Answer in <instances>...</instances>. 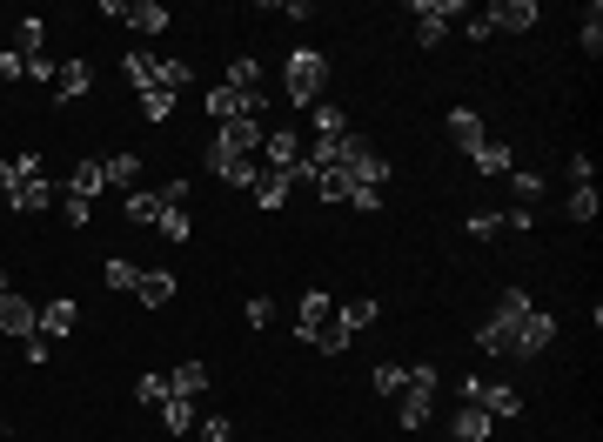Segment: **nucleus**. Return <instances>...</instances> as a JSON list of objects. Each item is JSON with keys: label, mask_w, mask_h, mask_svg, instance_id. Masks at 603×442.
I'll list each match as a JSON object with an SVG mask.
<instances>
[{"label": "nucleus", "mask_w": 603, "mask_h": 442, "mask_svg": "<svg viewBox=\"0 0 603 442\" xmlns=\"http://www.w3.org/2000/svg\"><path fill=\"white\" fill-rule=\"evenodd\" d=\"M322 81H329V61H322L315 47H295V54H289V74H282L289 101H295V108H315V101H322Z\"/></svg>", "instance_id": "nucleus-1"}, {"label": "nucleus", "mask_w": 603, "mask_h": 442, "mask_svg": "<svg viewBox=\"0 0 603 442\" xmlns=\"http://www.w3.org/2000/svg\"><path fill=\"white\" fill-rule=\"evenodd\" d=\"M429 402H436V362H416L409 369V389H402V429H423L429 422Z\"/></svg>", "instance_id": "nucleus-2"}, {"label": "nucleus", "mask_w": 603, "mask_h": 442, "mask_svg": "<svg viewBox=\"0 0 603 442\" xmlns=\"http://www.w3.org/2000/svg\"><path fill=\"white\" fill-rule=\"evenodd\" d=\"M463 402H476V409H483V416H496V422L523 416V396H516L510 382H483V376H469V382H463Z\"/></svg>", "instance_id": "nucleus-3"}, {"label": "nucleus", "mask_w": 603, "mask_h": 442, "mask_svg": "<svg viewBox=\"0 0 603 442\" xmlns=\"http://www.w3.org/2000/svg\"><path fill=\"white\" fill-rule=\"evenodd\" d=\"M550 342H557V315H550V309H530V315L510 329V355H523V362H536Z\"/></svg>", "instance_id": "nucleus-4"}, {"label": "nucleus", "mask_w": 603, "mask_h": 442, "mask_svg": "<svg viewBox=\"0 0 603 442\" xmlns=\"http://www.w3.org/2000/svg\"><path fill=\"white\" fill-rule=\"evenodd\" d=\"M409 14H416V41H423V47H443L449 21H456V14H469V7H463V0H416Z\"/></svg>", "instance_id": "nucleus-5"}, {"label": "nucleus", "mask_w": 603, "mask_h": 442, "mask_svg": "<svg viewBox=\"0 0 603 442\" xmlns=\"http://www.w3.org/2000/svg\"><path fill=\"white\" fill-rule=\"evenodd\" d=\"M262 141H268L262 121H222V128H215V141H208V155H248V161H255V148H262Z\"/></svg>", "instance_id": "nucleus-6"}, {"label": "nucleus", "mask_w": 603, "mask_h": 442, "mask_svg": "<svg viewBox=\"0 0 603 442\" xmlns=\"http://www.w3.org/2000/svg\"><path fill=\"white\" fill-rule=\"evenodd\" d=\"M41 329V302H27L14 288H0V335H34Z\"/></svg>", "instance_id": "nucleus-7"}, {"label": "nucleus", "mask_w": 603, "mask_h": 442, "mask_svg": "<svg viewBox=\"0 0 603 442\" xmlns=\"http://www.w3.org/2000/svg\"><path fill=\"white\" fill-rule=\"evenodd\" d=\"M483 14H490L496 34H530V27L543 21V7H536V0H496V7H483Z\"/></svg>", "instance_id": "nucleus-8"}, {"label": "nucleus", "mask_w": 603, "mask_h": 442, "mask_svg": "<svg viewBox=\"0 0 603 442\" xmlns=\"http://www.w3.org/2000/svg\"><path fill=\"white\" fill-rule=\"evenodd\" d=\"M201 108H208V121L222 128V121H248V94H235L228 81H215V88L201 94Z\"/></svg>", "instance_id": "nucleus-9"}, {"label": "nucleus", "mask_w": 603, "mask_h": 442, "mask_svg": "<svg viewBox=\"0 0 603 442\" xmlns=\"http://www.w3.org/2000/svg\"><path fill=\"white\" fill-rule=\"evenodd\" d=\"M74 329H81V302H74V295L41 302V329H34V335H74Z\"/></svg>", "instance_id": "nucleus-10"}, {"label": "nucleus", "mask_w": 603, "mask_h": 442, "mask_svg": "<svg viewBox=\"0 0 603 442\" xmlns=\"http://www.w3.org/2000/svg\"><path fill=\"white\" fill-rule=\"evenodd\" d=\"M302 148H309V141H302L295 128H268V168H275V175H295Z\"/></svg>", "instance_id": "nucleus-11"}, {"label": "nucleus", "mask_w": 603, "mask_h": 442, "mask_svg": "<svg viewBox=\"0 0 603 442\" xmlns=\"http://www.w3.org/2000/svg\"><path fill=\"white\" fill-rule=\"evenodd\" d=\"M322 322H329V295H322V288H302V302H295V335H302V342H315V335H322Z\"/></svg>", "instance_id": "nucleus-12"}, {"label": "nucleus", "mask_w": 603, "mask_h": 442, "mask_svg": "<svg viewBox=\"0 0 603 442\" xmlns=\"http://www.w3.org/2000/svg\"><path fill=\"white\" fill-rule=\"evenodd\" d=\"M449 141H456V148H483V141H490V134H483V114L476 108H449Z\"/></svg>", "instance_id": "nucleus-13"}, {"label": "nucleus", "mask_w": 603, "mask_h": 442, "mask_svg": "<svg viewBox=\"0 0 603 442\" xmlns=\"http://www.w3.org/2000/svg\"><path fill=\"white\" fill-rule=\"evenodd\" d=\"M121 74H128V88H134V94L161 88V61H155V54H148V47H134L128 61H121Z\"/></svg>", "instance_id": "nucleus-14"}, {"label": "nucleus", "mask_w": 603, "mask_h": 442, "mask_svg": "<svg viewBox=\"0 0 603 442\" xmlns=\"http://www.w3.org/2000/svg\"><path fill=\"white\" fill-rule=\"evenodd\" d=\"M101 188H108V175H101V161H74V175H67L61 181V195H81V201H94V195H101Z\"/></svg>", "instance_id": "nucleus-15"}, {"label": "nucleus", "mask_w": 603, "mask_h": 442, "mask_svg": "<svg viewBox=\"0 0 603 442\" xmlns=\"http://www.w3.org/2000/svg\"><path fill=\"white\" fill-rule=\"evenodd\" d=\"M88 88H94V67L88 61H61V74H54V101H81Z\"/></svg>", "instance_id": "nucleus-16"}, {"label": "nucleus", "mask_w": 603, "mask_h": 442, "mask_svg": "<svg viewBox=\"0 0 603 442\" xmlns=\"http://www.w3.org/2000/svg\"><path fill=\"white\" fill-rule=\"evenodd\" d=\"M490 429H496V416H483L476 402H463L456 422H449V436H456V442H490Z\"/></svg>", "instance_id": "nucleus-17"}, {"label": "nucleus", "mask_w": 603, "mask_h": 442, "mask_svg": "<svg viewBox=\"0 0 603 442\" xmlns=\"http://www.w3.org/2000/svg\"><path fill=\"white\" fill-rule=\"evenodd\" d=\"M134 295H141L148 309H168V302H175V275H168V268H141V282H134Z\"/></svg>", "instance_id": "nucleus-18"}, {"label": "nucleus", "mask_w": 603, "mask_h": 442, "mask_svg": "<svg viewBox=\"0 0 603 442\" xmlns=\"http://www.w3.org/2000/svg\"><path fill=\"white\" fill-rule=\"evenodd\" d=\"M208 168H215V181H228V188H255V175H262L248 155H208Z\"/></svg>", "instance_id": "nucleus-19"}, {"label": "nucleus", "mask_w": 603, "mask_h": 442, "mask_svg": "<svg viewBox=\"0 0 603 442\" xmlns=\"http://www.w3.org/2000/svg\"><path fill=\"white\" fill-rule=\"evenodd\" d=\"M155 409H161V429H168V436H188V429H195V402H188V396H175V389H168V396H161Z\"/></svg>", "instance_id": "nucleus-20"}, {"label": "nucleus", "mask_w": 603, "mask_h": 442, "mask_svg": "<svg viewBox=\"0 0 603 442\" xmlns=\"http://www.w3.org/2000/svg\"><path fill=\"white\" fill-rule=\"evenodd\" d=\"M248 195L262 201V208H289L295 181H289V175H275V168H262V175H255V188H248Z\"/></svg>", "instance_id": "nucleus-21"}, {"label": "nucleus", "mask_w": 603, "mask_h": 442, "mask_svg": "<svg viewBox=\"0 0 603 442\" xmlns=\"http://www.w3.org/2000/svg\"><path fill=\"white\" fill-rule=\"evenodd\" d=\"M121 215L141 221V228H155V221H161V195H155V188H128V195H121Z\"/></svg>", "instance_id": "nucleus-22"}, {"label": "nucleus", "mask_w": 603, "mask_h": 442, "mask_svg": "<svg viewBox=\"0 0 603 442\" xmlns=\"http://www.w3.org/2000/svg\"><path fill=\"white\" fill-rule=\"evenodd\" d=\"M168 21H175V14H168L161 0H128V27H134V34H161Z\"/></svg>", "instance_id": "nucleus-23"}, {"label": "nucleus", "mask_w": 603, "mask_h": 442, "mask_svg": "<svg viewBox=\"0 0 603 442\" xmlns=\"http://www.w3.org/2000/svg\"><path fill=\"white\" fill-rule=\"evenodd\" d=\"M469 161H476L483 175H503V181H510V168H516L510 141H483V148H469Z\"/></svg>", "instance_id": "nucleus-24"}, {"label": "nucleus", "mask_w": 603, "mask_h": 442, "mask_svg": "<svg viewBox=\"0 0 603 442\" xmlns=\"http://www.w3.org/2000/svg\"><path fill=\"white\" fill-rule=\"evenodd\" d=\"M47 201H54V181H14L7 208H14V215H34V208H47Z\"/></svg>", "instance_id": "nucleus-25"}, {"label": "nucleus", "mask_w": 603, "mask_h": 442, "mask_svg": "<svg viewBox=\"0 0 603 442\" xmlns=\"http://www.w3.org/2000/svg\"><path fill=\"white\" fill-rule=\"evenodd\" d=\"M14 54H21V61L47 54V21H41V14H27V21H21V34H14Z\"/></svg>", "instance_id": "nucleus-26"}, {"label": "nucleus", "mask_w": 603, "mask_h": 442, "mask_svg": "<svg viewBox=\"0 0 603 442\" xmlns=\"http://www.w3.org/2000/svg\"><path fill=\"white\" fill-rule=\"evenodd\" d=\"M168 389H175V396H188V402H195L201 389H208V362H181L175 376H168Z\"/></svg>", "instance_id": "nucleus-27"}, {"label": "nucleus", "mask_w": 603, "mask_h": 442, "mask_svg": "<svg viewBox=\"0 0 603 442\" xmlns=\"http://www.w3.org/2000/svg\"><path fill=\"white\" fill-rule=\"evenodd\" d=\"M101 175H108V188H121V195H128L134 175H141V155H108V161H101Z\"/></svg>", "instance_id": "nucleus-28"}, {"label": "nucleus", "mask_w": 603, "mask_h": 442, "mask_svg": "<svg viewBox=\"0 0 603 442\" xmlns=\"http://www.w3.org/2000/svg\"><path fill=\"white\" fill-rule=\"evenodd\" d=\"M309 121H315V134H322V141L349 134V114H342V108H329V101H315V108H309Z\"/></svg>", "instance_id": "nucleus-29"}, {"label": "nucleus", "mask_w": 603, "mask_h": 442, "mask_svg": "<svg viewBox=\"0 0 603 442\" xmlns=\"http://www.w3.org/2000/svg\"><path fill=\"white\" fill-rule=\"evenodd\" d=\"M228 88H235V94H255V88H262V61H255V54H242V61L228 67Z\"/></svg>", "instance_id": "nucleus-30"}, {"label": "nucleus", "mask_w": 603, "mask_h": 442, "mask_svg": "<svg viewBox=\"0 0 603 442\" xmlns=\"http://www.w3.org/2000/svg\"><path fill=\"white\" fill-rule=\"evenodd\" d=\"M155 235H168V242H188V235H195V221H188V208H161Z\"/></svg>", "instance_id": "nucleus-31"}, {"label": "nucleus", "mask_w": 603, "mask_h": 442, "mask_svg": "<svg viewBox=\"0 0 603 442\" xmlns=\"http://www.w3.org/2000/svg\"><path fill=\"white\" fill-rule=\"evenodd\" d=\"M315 349H322V355H342V349H349V322H342V315H329V322H322V335H315Z\"/></svg>", "instance_id": "nucleus-32"}, {"label": "nucleus", "mask_w": 603, "mask_h": 442, "mask_svg": "<svg viewBox=\"0 0 603 442\" xmlns=\"http://www.w3.org/2000/svg\"><path fill=\"white\" fill-rule=\"evenodd\" d=\"M409 389V362H382L376 369V396H402Z\"/></svg>", "instance_id": "nucleus-33"}, {"label": "nucleus", "mask_w": 603, "mask_h": 442, "mask_svg": "<svg viewBox=\"0 0 603 442\" xmlns=\"http://www.w3.org/2000/svg\"><path fill=\"white\" fill-rule=\"evenodd\" d=\"M583 54H590V61L603 54V7L597 0H590V14H583Z\"/></svg>", "instance_id": "nucleus-34"}, {"label": "nucleus", "mask_w": 603, "mask_h": 442, "mask_svg": "<svg viewBox=\"0 0 603 442\" xmlns=\"http://www.w3.org/2000/svg\"><path fill=\"white\" fill-rule=\"evenodd\" d=\"M597 181H590V188H570V221H597Z\"/></svg>", "instance_id": "nucleus-35"}, {"label": "nucleus", "mask_w": 603, "mask_h": 442, "mask_svg": "<svg viewBox=\"0 0 603 442\" xmlns=\"http://www.w3.org/2000/svg\"><path fill=\"white\" fill-rule=\"evenodd\" d=\"M309 188H315L322 201H349V175H335V168H322V175H315Z\"/></svg>", "instance_id": "nucleus-36"}, {"label": "nucleus", "mask_w": 603, "mask_h": 442, "mask_svg": "<svg viewBox=\"0 0 603 442\" xmlns=\"http://www.w3.org/2000/svg\"><path fill=\"white\" fill-rule=\"evenodd\" d=\"M141 114H148V121H168V114H175V94H168V88H148V94H141Z\"/></svg>", "instance_id": "nucleus-37"}, {"label": "nucleus", "mask_w": 603, "mask_h": 442, "mask_svg": "<svg viewBox=\"0 0 603 442\" xmlns=\"http://www.w3.org/2000/svg\"><path fill=\"white\" fill-rule=\"evenodd\" d=\"M188 81H195V67H188V61H161V88H168V94H181Z\"/></svg>", "instance_id": "nucleus-38"}, {"label": "nucleus", "mask_w": 603, "mask_h": 442, "mask_svg": "<svg viewBox=\"0 0 603 442\" xmlns=\"http://www.w3.org/2000/svg\"><path fill=\"white\" fill-rule=\"evenodd\" d=\"M342 322H349V335H356V329H369V322H376V302H369V295H356V302L342 309Z\"/></svg>", "instance_id": "nucleus-39"}, {"label": "nucleus", "mask_w": 603, "mask_h": 442, "mask_svg": "<svg viewBox=\"0 0 603 442\" xmlns=\"http://www.w3.org/2000/svg\"><path fill=\"white\" fill-rule=\"evenodd\" d=\"M476 342H483V355H510V329H496V322H483Z\"/></svg>", "instance_id": "nucleus-40"}, {"label": "nucleus", "mask_w": 603, "mask_h": 442, "mask_svg": "<svg viewBox=\"0 0 603 442\" xmlns=\"http://www.w3.org/2000/svg\"><path fill=\"white\" fill-rule=\"evenodd\" d=\"M469 235H476V242H490V235H503V215H490V208H476V215H469Z\"/></svg>", "instance_id": "nucleus-41"}, {"label": "nucleus", "mask_w": 603, "mask_h": 442, "mask_svg": "<svg viewBox=\"0 0 603 442\" xmlns=\"http://www.w3.org/2000/svg\"><path fill=\"white\" fill-rule=\"evenodd\" d=\"M134 282H141V268L121 262V255H108V288H134Z\"/></svg>", "instance_id": "nucleus-42"}, {"label": "nucleus", "mask_w": 603, "mask_h": 442, "mask_svg": "<svg viewBox=\"0 0 603 442\" xmlns=\"http://www.w3.org/2000/svg\"><path fill=\"white\" fill-rule=\"evenodd\" d=\"M248 329H268V322H275V302H268V295H248Z\"/></svg>", "instance_id": "nucleus-43"}, {"label": "nucleus", "mask_w": 603, "mask_h": 442, "mask_svg": "<svg viewBox=\"0 0 603 442\" xmlns=\"http://www.w3.org/2000/svg\"><path fill=\"white\" fill-rule=\"evenodd\" d=\"M134 396H141V402H161V396H168V376H155V369H148V376L134 382Z\"/></svg>", "instance_id": "nucleus-44"}, {"label": "nucleus", "mask_w": 603, "mask_h": 442, "mask_svg": "<svg viewBox=\"0 0 603 442\" xmlns=\"http://www.w3.org/2000/svg\"><path fill=\"white\" fill-rule=\"evenodd\" d=\"M14 181H47V175H41V155H34V148H27V155H14Z\"/></svg>", "instance_id": "nucleus-45"}, {"label": "nucleus", "mask_w": 603, "mask_h": 442, "mask_svg": "<svg viewBox=\"0 0 603 442\" xmlns=\"http://www.w3.org/2000/svg\"><path fill=\"white\" fill-rule=\"evenodd\" d=\"M510 188H516L523 201H536V195H543V175H523V168H510Z\"/></svg>", "instance_id": "nucleus-46"}, {"label": "nucleus", "mask_w": 603, "mask_h": 442, "mask_svg": "<svg viewBox=\"0 0 603 442\" xmlns=\"http://www.w3.org/2000/svg\"><path fill=\"white\" fill-rule=\"evenodd\" d=\"M54 74H61L54 54H34V61H27V81H47V88H54Z\"/></svg>", "instance_id": "nucleus-47"}, {"label": "nucleus", "mask_w": 603, "mask_h": 442, "mask_svg": "<svg viewBox=\"0 0 603 442\" xmlns=\"http://www.w3.org/2000/svg\"><path fill=\"white\" fill-rule=\"evenodd\" d=\"M61 208H67V221H74V228H88V215H94V201H81V195H61Z\"/></svg>", "instance_id": "nucleus-48"}, {"label": "nucleus", "mask_w": 603, "mask_h": 442, "mask_svg": "<svg viewBox=\"0 0 603 442\" xmlns=\"http://www.w3.org/2000/svg\"><path fill=\"white\" fill-rule=\"evenodd\" d=\"M349 208H362V215H376V208H382V188H349Z\"/></svg>", "instance_id": "nucleus-49"}, {"label": "nucleus", "mask_w": 603, "mask_h": 442, "mask_svg": "<svg viewBox=\"0 0 603 442\" xmlns=\"http://www.w3.org/2000/svg\"><path fill=\"white\" fill-rule=\"evenodd\" d=\"M262 14H289V21H309L315 7H309V0H275V7H262Z\"/></svg>", "instance_id": "nucleus-50"}, {"label": "nucleus", "mask_w": 603, "mask_h": 442, "mask_svg": "<svg viewBox=\"0 0 603 442\" xmlns=\"http://www.w3.org/2000/svg\"><path fill=\"white\" fill-rule=\"evenodd\" d=\"M21 74H27V61L14 54V47H0V81H21Z\"/></svg>", "instance_id": "nucleus-51"}, {"label": "nucleus", "mask_w": 603, "mask_h": 442, "mask_svg": "<svg viewBox=\"0 0 603 442\" xmlns=\"http://www.w3.org/2000/svg\"><path fill=\"white\" fill-rule=\"evenodd\" d=\"M188 201V181H161V208H181Z\"/></svg>", "instance_id": "nucleus-52"}, {"label": "nucleus", "mask_w": 603, "mask_h": 442, "mask_svg": "<svg viewBox=\"0 0 603 442\" xmlns=\"http://www.w3.org/2000/svg\"><path fill=\"white\" fill-rule=\"evenodd\" d=\"M201 436H208V442H228L235 429H228V416H208V422H201Z\"/></svg>", "instance_id": "nucleus-53"}, {"label": "nucleus", "mask_w": 603, "mask_h": 442, "mask_svg": "<svg viewBox=\"0 0 603 442\" xmlns=\"http://www.w3.org/2000/svg\"><path fill=\"white\" fill-rule=\"evenodd\" d=\"M590 175H597V168H590V155H570V181H577V188H590Z\"/></svg>", "instance_id": "nucleus-54"}, {"label": "nucleus", "mask_w": 603, "mask_h": 442, "mask_svg": "<svg viewBox=\"0 0 603 442\" xmlns=\"http://www.w3.org/2000/svg\"><path fill=\"white\" fill-rule=\"evenodd\" d=\"M0 195H14V161H0Z\"/></svg>", "instance_id": "nucleus-55"}]
</instances>
